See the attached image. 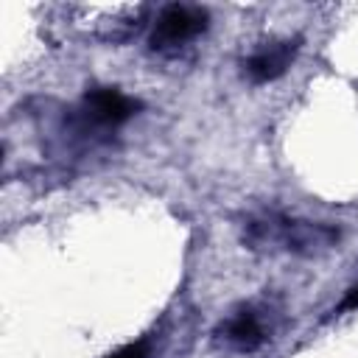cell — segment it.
Here are the masks:
<instances>
[{
  "label": "cell",
  "instance_id": "obj_1",
  "mask_svg": "<svg viewBox=\"0 0 358 358\" xmlns=\"http://www.w3.org/2000/svg\"><path fill=\"white\" fill-rule=\"evenodd\" d=\"M243 243L252 252H288L296 257H313L338 243V229L319 221L260 213L243 224Z\"/></svg>",
  "mask_w": 358,
  "mask_h": 358
},
{
  "label": "cell",
  "instance_id": "obj_2",
  "mask_svg": "<svg viewBox=\"0 0 358 358\" xmlns=\"http://www.w3.org/2000/svg\"><path fill=\"white\" fill-rule=\"evenodd\" d=\"M137 109L140 103L117 87H90L81 95V103L73 112V120L84 137H98L123 126L129 117L137 115Z\"/></svg>",
  "mask_w": 358,
  "mask_h": 358
},
{
  "label": "cell",
  "instance_id": "obj_3",
  "mask_svg": "<svg viewBox=\"0 0 358 358\" xmlns=\"http://www.w3.org/2000/svg\"><path fill=\"white\" fill-rule=\"evenodd\" d=\"M210 25V14L201 6H190V3H171L165 8H159L154 25H151V36L148 45L157 53H179L182 48H187L193 39H199Z\"/></svg>",
  "mask_w": 358,
  "mask_h": 358
},
{
  "label": "cell",
  "instance_id": "obj_4",
  "mask_svg": "<svg viewBox=\"0 0 358 358\" xmlns=\"http://www.w3.org/2000/svg\"><path fill=\"white\" fill-rule=\"evenodd\" d=\"M296 50H299V42H294V39H271V42H263L243 62V76L252 84H268V81L280 78L291 67Z\"/></svg>",
  "mask_w": 358,
  "mask_h": 358
},
{
  "label": "cell",
  "instance_id": "obj_5",
  "mask_svg": "<svg viewBox=\"0 0 358 358\" xmlns=\"http://www.w3.org/2000/svg\"><path fill=\"white\" fill-rule=\"evenodd\" d=\"M218 341L235 352H255L266 344V327L260 322V316L252 310V308H241L235 310L232 316H227L218 330H215Z\"/></svg>",
  "mask_w": 358,
  "mask_h": 358
},
{
  "label": "cell",
  "instance_id": "obj_6",
  "mask_svg": "<svg viewBox=\"0 0 358 358\" xmlns=\"http://www.w3.org/2000/svg\"><path fill=\"white\" fill-rule=\"evenodd\" d=\"M106 358H148V344L145 341H134V344H126V347L109 352Z\"/></svg>",
  "mask_w": 358,
  "mask_h": 358
},
{
  "label": "cell",
  "instance_id": "obj_7",
  "mask_svg": "<svg viewBox=\"0 0 358 358\" xmlns=\"http://www.w3.org/2000/svg\"><path fill=\"white\" fill-rule=\"evenodd\" d=\"M347 310H358V285H352L330 313H333V316H341V313H347Z\"/></svg>",
  "mask_w": 358,
  "mask_h": 358
}]
</instances>
